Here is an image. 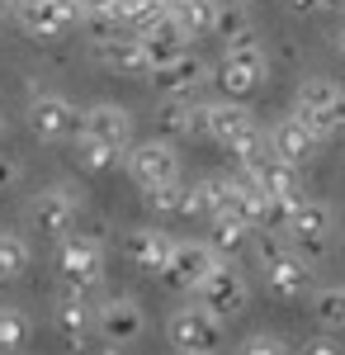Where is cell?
<instances>
[{"label": "cell", "mask_w": 345, "mask_h": 355, "mask_svg": "<svg viewBox=\"0 0 345 355\" xmlns=\"http://www.w3.org/2000/svg\"><path fill=\"white\" fill-rule=\"evenodd\" d=\"M293 114H298L321 142L345 137V90L336 81H326V76H308V81L298 85V95H293Z\"/></svg>", "instance_id": "cell-3"}, {"label": "cell", "mask_w": 345, "mask_h": 355, "mask_svg": "<svg viewBox=\"0 0 345 355\" xmlns=\"http://www.w3.org/2000/svg\"><path fill=\"white\" fill-rule=\"evenodd\" d=\"M147 209L157 214V218H194V214H204V199H199V185H189V180H170V185H161V190H147Z\"/></svg>", "instance_id": "cell-23"}, {"label": "cell", "mask_w": 345, "mask_h": 355, "mask_svg": "<svg viewBox=\"0 0 345 355\" xmlns=\"http://www.w3.org/2000/svg\"><path fill=\"white\" fill-rule=\"evenodd\" d=\"M251 251H256V261H260V270H265L274 299H284V303L308 299V289H312V266H308V256H303L298 246H289L284 232L256 227V232H251Z\"/></svg>", "instance_id": "cell-1"}, {"label": "cell", "mask_w": 345, "mask_h": 355, "mask_svg": "<svg viewBox=\"0 0 345 355\" xmlns=\"http://www.w3.org/2000/svg\"><path fill=\"white\" fill-rule=\"evenodd\" d=\"M28 128L43 137V142H71V137L80 133V110L67 95L43 90V95L28 100Z\"/></svg>", "instance_id": "cell-12"}, {"label": "cell", "mask_w": 345, "mask_h": 355, "mask_svg": "<svg viewBox=\"0 0 345 355\" xmlns=\"http://www.w3.org/2000/svg\"><path fill=\"white\" fill-rule=\"evenodd\" d=\"M123 166H128V175H133V185L142 194L180 180V152H175V142H166V137H142V142H133L128 157H123Z\"/></svg>", "instance_id": "cell-5"}, {"label": "cell", "mask_w": 345, "mask_h": 355, "mask_svg": "<svg viewBox=\"0 0 345 355\" xmlns=\"http://www.w3.org/2000/svg\"><path fill=\"white\" fill-rule=\"evenodd\" d=\"M194 299H199V308H209L213 318L227 327V322H237L241 313H246V303H251V289H246V275H241L237 266L222 256V261L213 266V275L204 279V284H199V294H194Z\"/></svg>", "instance_id": "cell-6"}, {"label": "cell", "mask_w": 345, "mask_h": 355, "mask_svg": "<svg viewBox=\"0 0 345 355\" xmlns=\"http://www.w3.org/2000/svg\"><path fill=\"white\" fill-rule=\"evenodd\" d=\"M142 327H147V313H142V303L128 299V294H109V299L95 308V331H100L105 341H114V346L137 341Z\"/></svg>", "instance_id": "cell-14"}, {"label": "cell", "mask_w": 345, "mask_h": 355, "mask_svg": "<svg viewBox=\"0 0 345 355\" xmlns=\"http://www.w3.org/2000/svg\"><path fill=\"white\" fill-rule=\"evenodd\" d=\"M33 266V251L19 232H0V284H15Z\"/></svg>", "instance_id": "cell-29"}, {"label": "cell", "mask_w": 345, "mask_h": 355, "mask_svg": "<svg viewBox=\"0 0 345 355\" xmlns=\"http://www.w3.org/2000/svg\"><path fill=\"white\" fill-rule=\"evenodd\" d=\"M80 133H90V137H100V142H109V147H118V152H128L133 147V114L123 110V105L100 100V105L80 110Z\"/></svg>", "instance_id": "cell-17"}, {"label": "cell", "mask_w": 345, "mask_h": 355, "mask_svg": "<svg viewBox=\"0 0 345 355\" xmlns=\"http://www.w3.org/2000/svg\"><path fill=\"white\" fill-rule=\"evenodd\" d=\"M289 10H298V15H312V10H321V0H289Z\"/></svg>", "instance_id": "cell-36"}, {"label": "cell", "mask_w": 345, "mask_h": 355, "mask_svg": "<svg viewBox=\"0 0 345 355\" xmlns=\"http://www.w3.org/2000/svg\"><path fill=\"white\" fill-rule=\"evenodd\" d=\"M256 119H251V110L241 105V100H209V105H199V133L213 137L218 147H227L232 137L241 133V128H251Z\"/></svg>", "instance_id": "cell-20"}, {"label": "cell", "mask_w": 345, "mask_h": 355, "mask_svg": "<svg viewBox=\"0 0 345 355\" xmlns=\"http://www.w3.org/2000/svg\"><path fill=\"white\" fill-rule=\"evenodd\" d=\"M170 15L185 24L189 38H204V33H213V19H218V0H170Z\"/></svg>", "instance_id": "cell-28"}, {"label": "cell", "mask_w": 345, "mask_h": 355, "mask_svg": "<svg viewBox=\"0 0 345 355\" xmlns=\"http://www.w3.org/2000/svg\"><path fill=\"white\" fill-rule=\"evenodd\" d=\"M76 199L62 190V185H48V190H38L33 199H28V218H33V227H43L48 237H71V227H76Z\"/></svg>", "instance_id": "cell-15"}, {"label": "cell", "mask_w": 345, "mask_h": 355, "mask_svg": "<svg viewBox=\"0 0 345 355\" xmlns=\"http://www.w3.org/2000/svg\"><path fill=\"white\" fill-rule=\"evenodd\" d=\"M222 256L213 251L209 242H194V237H175V246H170V261H166V270H161V279L175 289V294H199V284L213 275V266H218Z\"/></svg>", "instance_id": "cell-8"}, {"label": "cell", "mask_w": 345, "mask_h": 355, "mask_svg": "<svg viewBox=\"0 0 345 355\" xmlns=\"http://www.w3.org/2000/svg\"><path fill=\"white\" fill-rule=\"evenodd\" d=\"M241 5H256V0H241Z\"/></svg>", "instance_id": "cell-42"}, {"label": "cell", "mask_w": 345, "mask_h": 355, "mask_svg": "<svg viewBox=\"0 0 345 355\" xmlns=\"http://www.w3.org/2000/svg\"><path fill=\"white\" fill-rule=\"evenodd\" d=\"M166 336H170V346H175V351H185V355H213L218 336H222V322L213 318L209 308L185 303V308H175V313H170Z\"/></svg>", "instance_id": "cell-10"}, {"label": "cell", "mask_w": 345, "mask_h": 355, "mask_svg": "<svg viewBox=\"0 0 345 355\" xmlns=\"http://www.w3.org/2000/svg\"><path fill=\"white\" fill-rule=\"evenodd\" d=\"M71 157H76L80 171L105 175V171H118L128 152H118V147H109V142H100V137H90V133H76L71 137Z\"/></svg>", "instance_id": "cell-24"}, {"label": "cell", "mask_w": 345, "mask_h": 355, "mask_svg": "<svg viewBox=\"0 0 345 355\" xmlns=\"http://www.w3.org/2000/svg\"><path fill=\"white\" fill-rule=\"evenodd\" d=\"M308 313L321 331H345V284H321L308 299Z\"/></svg>", "instance_id": "cell-25"}, {"label": "cell", "mask_w": 345, "mask_h": 355, "mask_svg": "<svg viewBox=\"0 0 345 355\" xmlns=\"http://www.w3.org/2000/svg\"><path fill=\"white\" fill-rule=\"evenodd\" d=\"M341 15H345V10H341Z\"/></svg>", "instance_id": "cell-44"}, {"label": "cell", "mask_w": 345, "mask_h": 355, "mask_svg": "<svg viewBox=\"0 0 345 355\" xmlns=\"http://www.w3.org/2000/svg\"><path fill=\"white\" fill-rule=\"evenodd\" d=\"M5 19H15V0H0V28H5Z\"/></svg>", "instance_id": "cell-37"}, {"label": "cell", "mask_w": 345, "mask_h": 355, "mask_svg": "<svg viewBox=\"0 0 345 355\" xmlns=\"http://www.w3.org/2000/svg\"><path fill=\"white\" fill-rule=\"evenodd\" d=\"M15 180H19V162L0 152V190H5V185H15Z\"/></svg>", "instance_id": "cell-34"}, {"label": "cell", "mask_w": 345, "mask_h": 355, "mask_svg": "<svg viewBox=\"0 0 345 355\" xmlns=\"http://www.w3.org/2000/svg\"><path fill=\"white\" fill-rule=\"evenodd\" d=\"M24 318L15 313V308H0V351H15V346H24Z\"/></svg>", "instance_id": "cell-33"}, {"label": "cell", "mask_w": 345, "mask_h": 355, "mask_svg": "<svg viewBox=\"0 0 345 355\" xmlns=\"http://www.w3.org/2000/svg\"><path fill=\"white\" fill-rule=\"evenodd\" d=\"M175 355H185V351H175Z\"/></svg>", "instance_id": "cell-43"}, {"label": "cell", "mask_w": 345, "mask_h": 355, "mask_svg": "<svg viewBox=\"0 0 345 355\" xmlns=\"http://www.w3.org/2000/svg\"><path fill=\"white\" fill-rule=\"evenodd\" d=\"M170 246H175V237H170L166 227H152V223H142V227H128V232H123V256L133 261L137 270H147V275L166 270Z\"/></svg>", "instance_id": "cell-16"}, {"label": "cell", "mask_w": 345, "mask_h": 355, "mask_svg": "<svg viewBox=\"0 0 345 355\" xmlns=\"http://www.w3.org/2000/svg\"><path fill=\"white\" fill-rule=\"evenodd\" d=\"M152 81H157L161 100H199V90L213 85V67L199 53H180L170 62H161L152 71Z\"/></svg>", "instance_id": "cell-11"}, {"label": "cell", "mask_w": 345, "mask_h": 355, "mask_svg": "<svg viewBox=\"0 0 345 355\" xmlns=\"http://www.w3.org/2000/svg\"><path fill=\"white\" fill-rule=\"evenodd\" d=\"M137 43H142V48H147V57H152V71H157L161 62L189 53V33H185V24H180L170 10H166V15H157L152 24L137 28Z\"/></svg>", "instance_id": "cell-19"}, {"label": "cell", "mask_w": 345, "mask_h": 355, "mask_svg": "<svg viewBox=\"0 0 345 355\" xmlns=\"http://www.w3.org/2000/svg\"><path fill=\"white\" fill-rule=\"evenodd\" d=\"M157 128L166 142H175V137H194L199 133V105L194 100H166L157 110Z\"/></svg>", "instance_id": "cell-26"}, {"label": "cell", "mask_w": 345, "mask_h": 355, "mask_svg": "<svg viewBox=\"0 0 345 355\" xmlns=\"http://www.w3.org/2000/svg\"><path fill=\"white\" fill-rule=\"evenodd\" d=\"M0 137H5V119H0Z\"/></svg>", "instance_id": "cell-41"}, {"label": "cell", "mask_w": 345, "mask_h": 355, "mask_svg": "<svg viewBox=\"0 0 345 355\" xmlns=\"http://www.w3.org/2000/svg\"><path fill=\"white\" fill-rule=\"evenodd\" d=\"M166 10H170V0H118V5H114L118 24L133 28V33H137L142 24H152L157 15H166Z\"/></svg>", "instance_id": "cell-31"}, {"label": "cell", "mask_w": 345, "mask_h": 355, "mask_svg": "<svg viewBox=\"0 0 345 355\" xmlns=\"http://www.w3.org/2000/svg\"><path fill=\"white\" fill-rule=\"evenodd\" d=\"M246 33H256L251 28V15H246V5L241 0H218V19H213V38H222V43H237Z\"/></svg>", "instance_id": "cell-30"}, {"label": "cell", "mask_w": 345, "mask_h": 355, "mask_svg": "<svg viewBox=\"0 0 345 355\" xmlns=\"http://www.w3.org/2000/svg\"><path fill=\"white\" fill-rule=\"evenodd\" d=\"M246 180L265 194H279V199H303V171L279 157H260V162L246 171Z\"/></svg>", "instance_id": "cell-22"}, {"label": "cell", "mask_w": 345, "mask_h": 355, "mask_svg": "<svg viewBox=\"0 0 345 355\" xmlns=\"http://www.w3.org/2000/svg\"><path fill=\"white\" fill-rule=\"evenodd\" d=\"M303 355H341V351H336L331 341H308V351H303Z\"/></svg>", "instance_id": "cell-35"}, {"label": "cell", "mask_w": 345, "mask_h": 355, "mask_svg": "<svg viewBox=\"0 0 345 355\" xmlns=\"http://www.w3.org/2000/svg\"><path fill=\"white\" fill-rule=\"evenodd\" d=\"M336 48H341V57H345V28H341V33H336Z\"/></svg>", "instance_id": "cell-40"}, {"label": "cell", "mask_w": 345, "mask_h": 355, "mask_svg": "<svg viewBox=\"0 0 345 355\" xmlns=\"http://www.w3.org/2000/svg\"><path fill=\"white\" fill-rule=\"evenodd\" d=\"M15 19L38 43H62L85 19V0H15Z\"/></svg>", "instance_id": "cell-4"}, {"label": "cell", "mask_w": 345, "mask_h": 355, "mask_svg": "<svg viewBox=\"0 0 345 355\" xmlns=\"http://www.w3.org/2000/svg\"><path fill=\"white\" fill-rule=\"evenodd\" d=\"M57 270H62V284L67 289H80V294H90L100 279H105V246L95 242V237H62L57 246Z\"/></svg>", "instance_id": "cell-9"}, {"label": "cell", "mask_w": 345, "mask_h": 355, "mask_svg": "<svg viewBox=\"0 0 345 355\" xmlns=\"http://www.w3.org/2000/svg\"><path fill=\"white\" fill-rule=\"evenodd\" d=\"M269 157H279V162H289V166H312L317 162V152H321V137L298 119V114H284V119H274L269 123Z\"/></svg>", "instance_id": "cell-13"}, {"label": "cell", "mask_w": 345, "mask_h": 355, "mask_svg": "<svg viewBox=\"0 0 345 355\" xmlns=\"http://www.w3.org/2000/svg\"><path fill=\"white\" fill-rule=\"evenodd\" d=\"M237 355H289V346H284V336H274V331H251V336L241 341Z\"/></svg>", "instance_id": "cell-32"}, {"label": "cell", "mask_w": 345, "mask_h": 355, "mask_svg": "<svg viewBox=\"0 0 345 355\" xmlns=\"http://www.w3.org/2000/svg\"><path fill=\"white\" fill-rule=\"evenodd\" d=\"M53 322H57V331L67 336V346H85V336L95 331V308L85 303V294L80 289H62V299L53 303Z\"/></svg>", "instance_id": "cell-21"}, {"label": "cell", "mask_w": 345, "mask_h": 355, "mask_svg": "<svg viewBox=\"0 0 345 355\" xmlns=\"http://www.w3.org/2000/svg\"><path fill=\"white\" fill-rule=\"evenodd\" d=\"M90 53L105 62L109 71H118V76H152V57L147 48L137 43V33H114V38H100V43H90Z\"/></svg>", "instance_id": "cell-18"}, {"label": "cell", "mask_w": 345, "mask_h": 355, "mask_svg": "<svg viewBox=\"0 0 345 355\" xmlns=\"http://www.w3.org/2000/svg\"><path fill=\"white\" fill-rule=\"evenodd\" d=\"M265 71H269V57H265V48H260V38L246 33L237 43H227L222 62L213 67V85H218L227 100H246V95H256V90L265 85Z\"/></svg>", "instance_id": "cell-2"}, {"label": "cell", "mask_w": 345, "mask_h": 355, "mask_svg": "<svg viewBox=\"0 0 345 355\" xmlns=\"http://www.w3.org/2000/svg\"><path fill=\"white\" fill-rule=\"evenodd\" d=\"M251 223L237 218V214H222V218H213V232H209V246L218 251V256H232V251H241V246L251 242Z\"/></svg>", "instance_id": "cell-27"}, {"label": "cell", "mask_w": 345, "mask_h": 355, "mask_svg": "<svg viewBox=\"0 0 345 355\" xmlns=\"http://www.w3.org/2000/svg\"><path fill=\"white\" fill-rule=\"evenodd\" d=\"M321 10H345V0H321Z\"/></svg>", "instance_id": "cell-39"}, {"label": "cell", "mask_w": 345, "mask_h": 355, "mask_svg": "<svg viewBox=\"0 0 345 355\" xmlns=\"http://www.w3.org/2000/svg\"><path fill=\"white\" fill-rule=\"evenodd\" d=\"M85 5H90V10H114L118 0H85Z\"/></svg>", "instance_id": "cell-38"}, {"label": "cell", "mask_w": 345, "mask_h": 355, "mask_svg": "<svg viewBox=\"0 0 345 355\" xmlns=\"http://www.w3.org/2000/svg\"><path fill=\"white\" fill-rule=\"evenodd\" d=\"M284 237H289V246H298L308 261H317L321 251L331 246V237H336V214H331L321 199H293Z\"/></svg>", "instance_id": "cell-7"}]
</instances>
